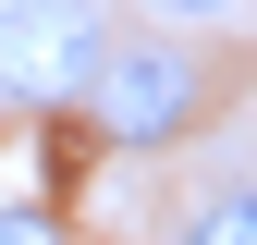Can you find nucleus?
Listing matches in <instances>:
<instances>
[{
    "label": "nucleus",
    "mask_w": 257,
    "mask_h": 245,
    "mask_svg": "<svg viewBox=\"0 0 257 245\" xmlns=\"http://www.w3.org/2000/svg\"><path fill=\"white\" fill-rule=\"evenodd\" d=\"M110 49V0H0V98L13 110H74Z\"/></svg>",
    "instance_id": "nucleus-2"
},
{
    "label": "nucleus",
    "mask_w": 257,
    "mask_h": 245,
    "mask_svg": "<svg viewBox=\"0 0 257 245\" xmlns=\"http://www.w3.org/2000/svg\"><path fill=\"white\" fill-rule=\"evenodd\" d=\"M172 245H257V196H245V184H220V196H208Z\"/></svg>",
    "instance_id": "nucleus-3"
},
{
    "label": "nucleus",
    "mask_w": 257,
    "mask_h": 245,
    "mask_svg": "<svg viewBox=\"0 0 257 245\" xmlns=\"http://www.w3.org/2000/svg\"><path fill=\"white\" fill-rule=\"evenodd\" d=\"M86 122L110 147H184L196 122L220 110V61L196 49V25H147V37H110L98 74H86Z\"/></svg>",
    "instance_id": "nucleus-1"
},
{
    "label": "nucleus",
    "mask_w": 257,
    "mask_h": 245,
    "mask_svg": "<svg viewBox=\"0 0 257 245\" xmlns=\"http://www.w3.org/2000/svg\"><path fill=\"white\" fill-rule=\"evenodd\" d=\"M0 245H74V233H61L37 196H0Z\"/></svg>",
    "instance_id": "nucleus-4"
},
{
    "label": "nucleus",
    "mask_w": 257,
    "mask_h": 245,
    "mask_svg": "<svg viewBox=\"0 0 257 245\" xmlns=\"http://www.w3.org/2000/svg\"><path fill=\"white\" fill-rule=\"evenodd\" d=\"M135 13H147V25H220L233 0H135Z\"/></svg>",
    "instance_id": "nucleus-5"
}]
</instances>
